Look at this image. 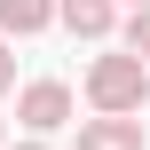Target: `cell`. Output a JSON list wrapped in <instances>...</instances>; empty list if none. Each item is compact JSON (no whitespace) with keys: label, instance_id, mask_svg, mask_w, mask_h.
Segmentation results:
<instances>
[{"label":"cell","instance_id":"cell-1","mask_svg":"<svg viewBox=\"0 0 150 150\" xmlns=\"http://www.w3.org/2000/svg\"><path fill=\"white\" fill-rule=\"evenodd\" d=\"M87 103L95 111H142L150 103V63L127 47V55H95L87 63Z\"/></svg>","mask_w":150,"mask_h":150},{"label":"cell","instance_id":"cell-2","mask_svg":"<svg viewBox=\"0 0 150 150\" xmlns=\"http://www.w3.org/2000/svg\"><path fill=\"white\" fill-rule=\"evenodd\" d=\"M16 119H24L32 134H55V127H71V87H63V79H32V87L16 95Z\"/></svg>","mask_w":150,"mask_h":150},{"label":"cell","instance_id":"cell-3","mask_svg":"<svg viewBox=\"0 0 150 150\" xmlns=\"http://www.w3.org/2000/svg\"><path fill=\"white\" fill-rule=\"evenodd\" d=\"M79 150H142V119L134 111H95V119H79Z\"/></svg>","mask_w":150,"mask_h":150},{"label":"cell","instance_id":"cell-4","mask_svg":"<svg viewBox=\"0 0 150 150\" xmlns=\"http://www.w3.org/2000/svg\"><path fill=\"white\" fill-rule=\"evenodd\" d=\"M55 24H63V32H79V40H111L119 8H111V0H55Z\"/></svg>","mask_w":150,"mask_h":150},{"label":"cell","instance_id":"cell-5","mask_svg":"<svg viewBox=\"0 0 150 150\" xmlns=\"http://www.w3.org/2000/svg\"><path fill=\"white\" fill-rule=\"evenodd\" d=\"M47 24H55V0H0V32L24 40V32H47Z\"/></svg>","mask_w":150,"mask_h":150},{"label":"cell","instance_id":"cell-6","mask_svg":"<svg viewBox=\"0 0 150 150\" xmlns=\"http://www.w3.org/2000/svg\"><path fill=\"white\" fill-rule=\"evenodd\" d=\"M127 47H134V55H142V63H150V0H142V8H134V16H127Z\"/></svg>","mask_w":150,"mask_h":150},{"label":"cell","instance_id":"cell-7","mask_svg":"<svg viewBox=\"0 0 150 150\" xmlns=\"http://www.w3.org/2000/svg\"><path fill=\"white\" fill-rule=\"evenodd\" d=\"M16 87V55H8V40H0V95Z\"/></svg>","mask_w":150,"mask_h":150},{"label":"cell","instance_id":"cell-8","mask_svg":"<svg viewBox=\"0 0 150 150\" xmlns=\"http://www.w3.org/2000/svg\"><path fill=\"white\" fill-rule=\"evenodd\" d=\"M16 150H40V142H16Z\"/></svg>","mask_w":150,"mask_h":150},{"label":"cell","instance_id":"cell-9","mask_svg":"<svg viewBox=\"0 0 150 150\" xmlns=\"http://www.w3.org/2000/svg\"><path fill=\"white\" fill-rule=\"evenodd\" d=\"M127 8H142V0H127Z\"/></svg>","mask_w":150,"mask_h":150},{"label":"cell","instance_id":"cell-10","mask_svg":"<svg viewBox=\"0 0 150 150\" xmlns=\"http://www.w3.org/2000/svg\"><path fill=\"white\" fill-rule=\"evenodd\" d=\"M0 150H8V142H0Z\"/></svg>","mask_w":150,"mask_h":150}]
</instances>
